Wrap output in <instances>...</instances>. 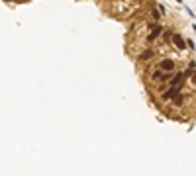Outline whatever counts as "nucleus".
I'll use <instances>...</instances> for the list:
<instances>
[{"instance_id":"2","label":"nucleus","mask_w":196,"mask_h":176,"mask_svg":"<svg viewBox=\"0 0 196 176\" xmlns=\"http://www.w3.org/2000/svg\"><path fill=\"white\" fill-rule=\"evenodd\" d=\"M173 45L177 47V49H184V47H186V39H184V37H181L178 33H173Z\"/></svg>"},{"instance_id":"3","label":"nucleus","mask_w":196,"mask_h":176,"mask_svg":"<svg viewBox=\"0 0 196 176\" xmlns=\"http://www.w3.org/2000/svg\"><path fill=\"white\" fill-rule=\"evenodd\" d=\"M161 33H163V25H159V24H155V25H153V31H151V33H149V37H147V41H155L157 37L161 35Z\"/></svg>"},{"instance_id":"4","label":"nucleus","mask_w":196,"mask_h":176,"mask_svg":"<svg viewBox=\"0 0 196 176\" xmlns=\"http://www.w3.org/2000/svg\"><path fill=\"white\" fill-rule=\"evenodd\" d=\"M178 92H181V88H178V86H171L167 92H163V100H171V98H174Z\"/></svg>"},{"instance_id":"5","label":"nucleus","mask_w":196,"mask_h":176,"mask_svg":"<svg viewBox=\"0 0 196 176\" xmlns=\"http://www.w3.org/2000/svg\"><path fill=\"white\" fill-rule=\"evenodd\" d=\"M151 57H153V51H151V49H145V51L139 55V59H141V61H149Z\"/></svg>"},{"instance_id":"1","label":"nucleus","mask_w":196,"mask_h":176,"mask_svg":"<svg viewBox=\"0 0 196 176\" xmlns=\"http://www.w3.org/2000/svg\"><path fill=\"white\" fill-rule=\"evenodd\" d=\"M161 68L165 72H173L174 68H177V63H174L173 59H163V61H161Z\"/></svg>"},{"instance_id":"6","label":"nucleus","mask_w":196,"mask_h":176,"mask_svg":"<svg viewBox=\"0 0 196 176\" xmlns=\"http://www.w3.org/2000/svg\"><path fill=\"white\" fill-rule=\"evenodd\" d=\"M192 29H194V31H196V25H192Z\"/></svg>"}]
</instances>
